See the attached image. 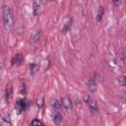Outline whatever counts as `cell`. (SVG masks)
I'll list each match as a JSON object with an SVG mask.
<instances>
[{
    "label": "cell",
    "instance_id": "obj_18",
    "mask_svg": "<svg viewBox=\"0 0 126 126\" xmlns=\"http://www.w3.org/2000/svg\"><path fill=\"white\" fill-rule=\"evenodd\" d=\"M112 3H113V5H114L115 7H118V6L121 5L122 0H112Z\"/></svg>",
    "mask_w": 126,
    "mask_h": 126
},
{
    "label": "cell",
    "instance_id": "obj_1",
    "mask_svg": "<svg viewBox=\"0 0 126 126\" xmlns=\"http://www.w3.org/2000/svg\"><path fill=\"white\" fill-rule=\"evenodd\" d=\"M2 20H3V26L6 30H11L14 27V16L9 6H4L2 11Z\"/></svg>",
    "mask_w": 126,
    "mask_h": 126
},
{
    "label": "cell",
    "instance_id": "obj_5",
    "mask_svg": "<svg viewBox=\"0 0 126 126\" xmlns=\"http://www.w3.org/2000/svg\"><path fill=\"white\" fill-rule=\"evenodd\" d=\"M0 124L1 125H11V118L8 113H4L0 117Z\"/></svg>",
    "mask_w": 126,
    "mask_h": 126
},
{
    "label": "cell",
    "instance_id": "obj_14",
    "mask_svg": "<svg viewBox=\"0 0 126 126\" xmlns=\"http://www.w3.org/2000/svg\"><path fill=\"white\" fill-rule=\"evenodd\" d=\"M71 26H72V20H69V21L65 24V27L63 28V32H68V31H69V29L71 28Z\"/></svg>",
    "mask_w": 126,
    "mask_h": 126
},
{
    "label": "cell",
    "instance_id": "obj_16",
    "mask_svg": "<svg viewBox=\"0 0 126 126\" xmlns=\"http://www.w3.org/2000/svg\"><path fill=\"white\" fill-rule=\"evenodd\" d=\"M39 8H40V6H39V4H37L36 2H33V14L34 15H37L38 14V11H39Z\"/></svg>",
    "mask_w": 126,
    "mask_h": 126
},
{
    "label": "cell",
    "instance_id": "obj_2",
    "mask_svg": "<svg viewBox=\"0 0 126 126\" xmlns=\"http://www.w3.org/2000/svg\"><path fill=\"white\" fill-rule=\"evenodd\" d=\"M29 106V101L26 98H21L18 99L16 104H15V108L17 110L18 113H22L23 111H25Z\"/></svg>",
    "mask_w": 126,
    "mask_h": 126
},
{
    "label": "cell",
    "instance_id": "obj_19",
    "mask_svg": "<svg viewBox=\"0 0 126 126\" xmlns=\"http://www.w3.org/2000/svg\"><path fill=\"white\" fill-rule=\"evenodd\" d=\"M27 90H26V85L24 84V89H23V85H22V89H21V94H26Z\"/></svg>",
    "mask_w": 126,
    "mask_h": 126
},
{
    "label": "cell",
    "instance_id": "obj_6",
    "mask_svg": "<svg viewBox=\"0 0 126 126\" xmlns=\"http://www.w3.org/2000/svg\"><path fill=\"white\" fill-rule=\"evenodd\" d=\"M61 104H62V106L65 107L66 109L72 108V101H71V99H70L68 96L62 97V99H61Z\"/></svg>",
    "mask_w": 126,
    "mask_h": 126
},
{
    "label": "cell",
    "instance_id": "obj_3",
    "mask_svg": "<svg viewBox=\"0 0 126 126\" xmlns=\"http://www.w3.org/2000/svg\"><path fill=\"white\" fill-rule=\"evenodd\" d=\"M84 100H85L86 103L89 104V107H90V109H91V111L93 113H96L98 111V105H97V103H96V101L94 99L91 98L88 95H85L84 96Z\"/></svg>",
    "mask_w": 126,
    "mask_h": 126
},
{
    "label": "cell",
    "instance_id": "obj_4",
    "mask_svg": "<svg viewBox=\"0 0 126 126\" xmlns=\"http://www.w3.org/2000/svg\"><path fill=\"white\" fill-rule=\"evenodd\" d=\"M23 62H24V56L22 54H20V53L14 55V57L11 60V63H12L13 66H15V65L16 66H20V65H22Z\"/></svg>",
    "mask_w": 126,
    "mask_h": 126
},
{
    "label": "cell",
    "instance_id": "obj_11",
    "mask_svg": "<svg viewBox=\"0 0 126 126\" xmlns=\"http://www.w3.org/2000/svg\"><path fill=\"white\" fill-rule=\"evenodd\" d=\"M103 12H104V10H103V8L100 6L99 8H98V11H97V15H96V20L99 22V21H101V19H102V16H103Z\"/></svg>",
    "mask_w": 126,
    "mask_h": 126
},
{
    "label": "cell",
    "instance_id": "obj_13",
    "mask_svg": "<svg viewBox=\"0 0 126 126\" xmlns=\"http://www.w3.org/2000/svg\"><path fill=\"white\" fill-rule=\"evenodd\" d=\"M37 68H38V66H37L35 63H32V64H30V70H31V74H34V73L36 72Z\"/></svg>",
    "mask_w": 126,
    "mask_h": 126
},
{
    "label": "cell",
    "instance_id": "obj_8",
    "mask_svg": "<svg viewBox=\"0 0 126 126\" xmlns=\"http://www.w3.org/2000/svg\"><path fill=\"white\" fill-rule=\"evenodd\" d=\"M87 87L90 90V92H92V93L95 92V90H96V84H95L94 80V79H89L87 81Z\"/></svg>",
    "mask_w": 126,
    "mask_h": 126
},
{
    "label": "cell",
    "instance_id": "obj_9",
    "mask_svg": "<svg viewBox=\"0 0 126 126\" xmlns=\"http://www.w3.org/2000/svg\"><path fill=\"white\" fill-rule=\"evenodd\" d=\"M13 96V88L11 86H7L6 90H5V99L8 102Z\"/></svg>",
    "mask_w": 126,
    "mask_h": 126
},
{
    "label": "cell",
    "instance_id": "obj_17",
    "mask_svg": "<svg viewBox=\"0 0 126 126\" xmlns=\"http://www.w3.org/2000/svg\"><path fill=\"white\" fill-rule=\"evenodd\" d=\"M31 125H43V122L38 120V119H33L32 122H31Z\"/></svg>",
    "mask_w": 126,
    "mask_h": 126
},
{
    "label": "cell",
    "instance_id": "obj_7",
    "mask_svg": "<svg viewBox=\"0 0 126 126\" xmlns=\"http://www.w3.org/2000/svg\"><path fill=\"white\" fill-rule=\"evenodd\" d=\"M40 34H41V31L40 30H36L31 36V42H32V43L37 42L39 40V38H40Z\"/></svg>",
    "mask_w": 126,
    "mask_h": 126
},
{
    "label": "cell",
    "instance_id": "obj_10",
    "mask_svg": "<svg viewBox=\"0 0 126 126\" xmlns=\"http://www.w3.org/2000/svg\"><path fill=\"white\" fill-rule=\"evenodd\" d=\"M62 115L58 112V111H54L53 113H52V119H53V121L56 123V124H58V123H60L61 121H62Z\"/></svg>",
    "mask_w": 126,
    "mask_h": 126
},
{
    "label": "cell",
    "instance_id": "obj_12",
    "mask_svg": "<svg viewBox=\"0 0 126 126\" xmlns=\"http://www.w3.org/2000/svg\"><path fill=\"white\" fill-rule=\"evenodd\" d=\"M51 106L56 110V109H59V108L62 106V104H61V102H60L59 100L55 99V100H53V101L51 102Z\"/></svg>",
    "mask_w": 126,
    "mask_h": 126
},
{
    "label": "cell",
    "instance_id": "obj_15",
    "mask_svg": "<svg viewBox=\"0 0 126 126\" xmlns=\"http://www.w3.org/2000/svg\"><path fill=\"white\" fill-rule=\"evenodd\" d=\"M118 81H119V84H120L122 87H124V86L126 85V77H125V75L120 76L119 79H118Z\"/></svg>",
    "mask_w": 126,
    "mask_h": 126
}]
</instances>
